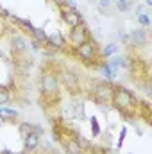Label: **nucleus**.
<instances>
[{"label": "nucleus", "mask_w": 152, "mask_h": 154, "mask_svg": "<svg viewBox=\"0 0 152 154\" xmlns=\"http://www.w3.org/2000/svg\"><path fill=\"white\" fill-rule=\"evenodd\" d=\"M111 106L114 109H118V113L125 120H132L138 113V106H140V99L129 90L123 88L120 84L113 86V95H111Z\"/></svg>", "instance_id": "1"}, {"label": "nucleus", "mask_w": 152, "mask_h": 154, "mask_svg": "<svg viewBox=\"0 0 152 154\" xmlns=\"http://www.w3.org/2000/svg\"><path fill=\"white\" fill-rule=\"evenodd\" d=\"M39 90H41V99L48 100L50 104L57 102L61 97V84L57 79V72L54 70H43L39 77Z\"/></svg>", "instance_id": "2"}, {"label": "nucleus", "mask_w": 152, "mask_h": 154, "mask_svg": "<svg viewBox=\"0 0 152 154\" xmlns=\"http://www.w3.org/2000/svg\"><path fill=\"white\" fill-rule=\"evenodd\" d=\"M113 82L111 81H93L88 93L90 99L100 106H108L111 104V95H113Z\"/></svg>", "instance_id": "3"}, {"label": "nucleus", "mask_w": 152, "mask_h": 154, "mask_svg": "<svg viewBox=\"0 0 152 154\" xmlns=\"http://www.w3.org/2000/svg\"><path fill=\"white\" fill-rule=\"evenodd\" d=\"M74 54H75L79 59L86 61V63H91L95 61V57L100 54V48H99V43L93 41L91 38H88L86 41L79 43L77 47H74Z\"/></svg>", "instance_id": "4"}, {"label": "nucleus", "mask_w": 152, "mask_h": 154, "mask_svg": "<svg viewBox=\"0 0 152 154\" xmlns=\"http://www.w3.org/2000/svg\"><path fill=\"white\" fill-rule=\"evenodd\" d=\"M57 79H59V84H63L70 93H77L81 90V77L77 75L75 72L68 70V68H63L57 72Z\"/></svg>", "instance_id": "5"}, {"label": "nucleus", "mask_w": 152, "mask_h": 154, "mask_svg": "<svg viewBox=\"0 0 152 154\" xmlns=\"http://www.w3.org/2000/svg\"><path fill=\"white\" fill-rule=\"evenodd\" d=\"M59 14H61V20L72 29L79 23H84V16L77 11V9H68L65 5H59Z\"/></svg>", "instance_id": "6"}, {"label": "nucleus", "mask_w": 152, "mask_h": 154, "mask_svg": "<svg viewBox=\"0 0 152 154\" xmlns=\"http://www.w3.org/2000/svg\"><path fill=\"white\" fill-rule=\"evenodd\" d=\"M90 38V29L86 27V23H79L75 27H72L70 29V34H68V41L77 47L79 43H82V41H86V39Z\"/></svg>", "instance_id": "7"}, {"label": "nucleus", "mask_w": 152, "mask_h": 154, "mask_svg": "<svg viewBox=\"0 0 152 154\" xmlns=\"http://www.w3.org/2000/svg\"><path fill=\"white\" fill-rule=\"evenodd\" d=\"M61 145L65 147V151H66V154H86V151L81 147V143L77 142L75 138H74V134H72V131H68L61 140Z\"/></svg>", "instance_id": "8"}, {"label": "nucleus", "mask_w": 152, "mask_h": 154, "mask_svg": "<svg viewBox=\"0 0 152 154\" xmlns=\"http://www.w3.org/2000/svg\"><path fill=\"white\" fill-rule=\"evenodd\" d=\"M39 142H41V134L36 133V131H32V133H29V134H25L23 136V152L29 154V152H34V151H38L39 149Z\"/></svg>", "instance_id": "9"}, {"label": "nucleus", "mask_w": 152, "mask_h": 154, "mask_svg": "<svg viewBox=\"0 0 152 154\" xmlns=\"http://www.w3.org/2000/svg\"><path fill=\"white\" fill-rule=\"evenodd\" d=\"M27 50V39H25V34L18 32L11 38V52L14 56H23Z\"/></svg>", "instance_id": "10"}, {"label": "nucleus", "mask_w": 152, "mask_h": 154, "mask_svg": "<svg viewBox=\"0 0 152 154\" xmlns=\"http://www.w3.org/2000/svg\"><path fill=\"white\" fill-rule=\"evenodd\" d=\"M129 39H131V45L134 47H145L149 43V34L145 29H134L129 32Z\"/></svg>", "instance_id": "11"}, {"label": "nucleus", "mask_w": 152, "mask_h": 154, "mask_svg": "<svg viewBox=\"0 0 152 154\" xmlns=\"http://www.w3.org/2000/svg\"><path fill=\"white\" fill-rule=\"evenodd\" d=\"M11 20L18 25V29H20L23 34H32V31L36 29V27H34L29 20H22V18H16V16H11Z\"/></svg>", "instance_id": "12"}, {"label": "nucleus", "mask_w": 152, "mask_h": 154, "mask_svg": "<svg viewBox=\"0 0 152 154\" xmlns=\"http://www.w3.org/2000/svg\"><path fill=\"white\" fill-rule=\"evenodd\" d=\"M97 70L102 74V77H104L106 81H113L114 77H116V72L111 70V68L108 66V63H106V61H100V63H99V66H97Z\"/></svg>", "instance_id": "13"}, {"label": "nucleus", "mask_w": 152, "mask_h": 154, "mask_svg": "<svg viewBox=\"0 0 152 154\" xmlns=\"http://www.w3.org/2000/svg\"><path fill=\"white\" fill-rule=\"evenodd\" d=\"M11 100H13V91H11V88H7V86H0V106L9 104Z\"/></svg>", "instance_id": "14"}, {"label": "nucleus", "mask_w": 152, "mask_h": 154, "mask_svg": "<svg viewBox=\"0 0 152 154\" xmlns=\"http://www.w3.org/2000/svg\"><path fill=\"white\" fill-rule=\"evenodd\" d=\"M120 52V47L116 45V43H108V45H104V48L100 50V54L104 56V57H111V56H116Z\"/></svg>", "instance_id": "15"}, {"label": "nucleus", "mask_w": 152, "mask_h": 154, "mask_svg": "<svg viewBox=\"0 0 152 154\" xmlns=\"http://www.w3.org/2000/svg\"><path fill=\"white\" fill-rule=\"evenodd\" d=\"M31 36H32V39L39 41L41 45H45V43H47V32H45L43 29H38V27H36V29L32 31V34H31Z\"/></svg>", "instance_id": "16"}, {"label": "nucleus", "mask_w": 152, "mask_h": 154, "mask_svg": "<svg viewBox=\"0 0 152 154\" xmlns=\"http://www.w3.org/2000/svg\"><path fill=\"white\" fill-rule=\"evenodd\" d=\"M136 16H138V23H140L143 29L150 27V16H149L147 13H140V14H136Z\"/></svg>", "instance_id": "17"}, {"label": "nucleus", "mask_w": 152, "mask_h": 154, "mask_svg": "<svg viewBox=\"0 0 152 154\" xmlns=\"http://www.w3.org/2000/svg\"><path fill=\"white\" fill-rule=\"evenodd\" d=\"M90 125H91V133H93V136H99V134H100V125H99V120H97L95 116L90 118Z\"/></svg>", "instance_id": "18"}, {"label": "nucleus", "mask_w": 152, "mask_h": 154, "mask_svg": "<svg viewBox=\"0 0 152 154\" xmlns=\"http://www.w3.org/2000/svg\"><path fill=\"white\" fill-rule=\"evenodd\" d=\"M32 131H34V124L23 122V124L20 125V133H22V136H25V134H29V133H32Z\"/></svg>", "instance_id": "19"}, {"label": "nucleus", "mask_w": 152, "mask_h": 154, "mask_svg": "<svg viewBox=\"0 0 152 154\" xmlns=\"http://www.w3.org/2000/svg\"><path fill=\"white\" fill-rule=\"evenodd\" d=\"M111 9V0H99V11L100 13H109Z\"/></svg>", "instance_id": "20"}, {"label": "nucleus", "mask_w": 152, "mask_h": 154, "mask_svg": "<svg viewBox=\"0 0 152 154\" xmlns=\"http://www.w3.org/2000/svg\"><path fill=\"white\" fill-rule=\"evenodd\" d=\"M116 9H118L120 13L131 11V0H129V2H116Z\"/></svg>", "instance_id": "21"}, {"label": "nucleus", "mask_w": 152, "mask_h": 154, "mask_svg": "<svg viewBox=\"0 0 152 154\" xmlns=\"http://www.w3.org/2000/svg\"><path fill=\"white\" fill-rule=\"evenodd\" d=\"M118 39H120L122 43H131V39H129V32H127V31H123V29H120V31H118Z\"/></svg>", "instance_id": "22"}, {"label": "nucleus", "mask_w": 152, "mask_h": 154, "mask_svg": "<svg viewBox=\"0 0 152 154\" xmlns=\"http://www.w3.org/2000/svg\"><path fill=\"white\" fill-rule=\"evenodd\" d=\"M2 115L11 116V118H16V116H18V111L13 109V108H2Z\"/></svg>", "instance_id": "23"}, {"label": "nucleus", "mask_w": 152, "mask_h": 154, "mask_svg": "<svg viewBox=\"0 0 152 154\" xmlns=\"http://www.w3.org/2000/svg\"><path fill=\"white\" fill-rule=\"evenodd\" d=\"M65 7H68V9H77V2L75 0H65V4H63Z\"/></svg>", "instance_id": "24"}, {"label": "nucleus", "mask_w": 152, "mask_h": 154, "mask_svg": "<svg viewBox=\"0 0 152 154\" xmlns=\"http://www.w3.org/2000/svg\"><path fill=\"white\" fill-rule=\"evenodd\" d=\"M31 47H32V50H36V52H39L43 45H41L39 41H36V39H31Z\"/></svg>", "instance_id": "25"}, {"label": "nucleus", "mask_w": 152, "mask_h": 154, "mask_svg": "<svg viewBox=\"0 0 152 154\" xmlns=\"http://www.w3.org/2000/svg\"><path fill=\"white\" fill-rule=\"evenodd\" d=\"M125 134H127V129L125 127H122V131H120V138H118V147L122 145V142L125 140Z\"/></svg>", "instance_id": "26"}, {"label": "nucleus", "mask_w": 152, "mask_h": 154, "mask_svg": "<svg viewBox=\"0 0 152 154\" xmlns=\"http://www.w3.org/2000/svg\"><path fill=\"white\" fill-rule=\"evenodd\" d=\"M52 2H54L56 5H63V4H65V0H52Z\"/></svg>", "instance_id": "27"}, {"label": "nucleus", "mask_w": 152, "mask_h": 154, "mask_svg": "<svg viewBox=\"0 0 152 154\" xmlns=\"http://www.w3.org/2000/svg\"><path fill=\"white\" fill-rule=\"evenodd\" d=\"M0 154H14V152H13V151H9V149H4Z\"/></svg>", "instance_id": "28"}, {"label": "nucleus", "mask_w": 152, "mask_h": 154, "mask_svg": "<svg viewBox=\"0 0 152 154\" xmlns=\"http://www.w3.org/2000/svg\"><path fill=\"white\" fill-rule=\"evenodd\" d=\"M4 124H5V116L0 115V125H4Z\"/></svg>", "instance_id": "29"}, {"label": "nucleus", "mask_w": 152, "mask_h": 154, "mask_svg": "<svg viewBox=\"0 0 152 154\" xmlns=\"http://www.w3.org/2000/svg\"><path fill=\"white\" fill-rule=\"evenodd\" d=\"M145 4H147V7H149V5H152V0H145Z\"/></svg>", "instance_id": "30"}, {"label": "nucleus", "mask_w": 152, "mask_h": 154, "mask_svg": "<svg viewBox=\"0 0 152 154\" xmlns=\"http://www.w3.org/2000/svg\"><path fill=\"white\" fill-rule=\"evenodd\" d=\"M47 154H61V152H57V151H50V152H47Z\"/></svg>", "instance_id": "31"}, {"label": "nucleus", "mask_w": 152, "mask_h": 154, "mask_svg": "<svg viewBox=\"0 0 152 154\" xmlns=\"http://www.w3.org/2000/svg\"><path fill=\"white\" fill-rule=\"evenodd\" d=\"M0 57H4V52H2V50H0Z\"/></svg>", "instance_id": "32"}, {"label": "nucleus", "mask_w": 152, "mask_h": 154, "mask_svg": "<svg viewBox=\"0 0 152 154\" xmlns=\"http://www.w3.org/2000/svg\"><path fill=\"white\" fill-rule=\"evenodd\" d=\"M116 2H129V0H116Z\"/></svg>", "instance_id": "33"}, {"label": "nucleus", "mask_w": 152, "mask_h": 154, "mask_svg": "<svg viewBox=\"0 0 152 154\" xmlns=\"http://www.w3.org/2000/svg\"><path fill=\"white\" fill-rule=\"evenodd\" d=\"M0 115H2V108H0Z\"/></svg>", "instance_id": "34"}]
</instances>
